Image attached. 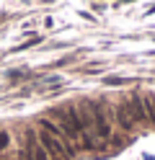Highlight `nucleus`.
<instances>
[{
	"mask_svg": "<svg viewBox=\"0 0 155 160\" xmlns=\"http://www.w3.org/2000/svg\"><path fill=\"white\" fill-rule=\"evenodd\" d=\"M8 145H10V132L0 129V150H8Z\"/></svg>",
	"mask_w": 155,
	"mask_h": 160,
	"instance_id": "0eeeda50",
	"label": "nucleus"
},
{
	"mask_svg": "<svg viewBox=\"0 0 155 160\" xmlns=\"http://www.w3.org/2000/svg\"><path fill=\"white\" fill-rule=\"evenodd\" d=\"M36 139H39V145L44 147V152H47V158H49V160H72V158L67 155L65 145H62L59 139H54L52 134H47V132H41V129H39Z\"/></svg>",
	"mask_w": 155,
	"mask_h": 160,
	"instance_id": "f03ea898",
	"label": "nucleus"
},
{
	"mask_svg": "<svg viewBox=\"0 0 155 160\" xmlns=\"http://www.w3.org/2000/svg\"><path fill=\"white\" fill-rule=\"evenodd\" d=\"M21 160H49L47 152H44V147L39 145V139L34 132H26V152Z\"/></svg>",
	"mask_w": 155,
	"mask_h": 160,
	"instance_id": "7ed1b4c3",
	"label": "nucleus"
},
{
	"mask_svg": "<svg viewBox=\"0 0 155 160\" xmlns=\"http://www.w3.org/2000/svg\"><path fill=\"white\" fill-rule=\"evenodd\" d=\"M90 114V124H93V134H96L101 142H106L111 137V122H109V111L106 106L98 103V101H83Z\"/></svg>",
	"mask_w": 155,
	"mask_h": 160,
	"instance_id": "f257e3e1",
	"label": "nucleus"
},
{
	"mask_svg": "<svg viewBox=\"0 0 155 160\" xmlns=\"http://www.w3.org/2000/svg\"><path fill=\"white\" fill-rule=\"evenodd\" d=\"M129 114H132V122L147 124V114H145V98H142V93H134V96H132V101H129Z\"/></svg>",
	"mask_w": 155,
	"mask_h": 160,
	"instance_id": "20e7f679",
	"label": "nucleus"
},
{
	"mask_svg": "<svg viewBox=\"0 0 155 160\" xmlns=\"http://www.w3.org/2000/svg\"><path fill=\"white\" fill-rule=\"evenodd\" d=\"M116 122L124 132H132L134 129V122H132V114H129V106L127 103H119L116 106Z\"/></svg>",
	"mask_w": 155,
	"mask_h": 160,
	"instance_id": "39448f33",
	"label": "nucleus"
},
{
	"mask_svg": "<svg viewBox=\"0 0 155 160\" xmlns=\"http://www.w3.org/2000/svg\"><path fill=\"white\" fill-rule=\"evenodd\" d=\"M145 98V114H147V124L155 127V96H142Z\"/></svg>",
	"mask_w": 155,
	"mask_h": 160,
	"instance_id": "423d86ee",
	"label": "nucleus"
}]
</instances>
